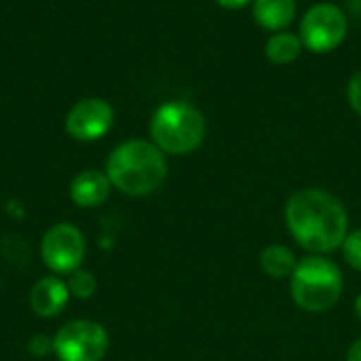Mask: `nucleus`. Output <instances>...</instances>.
Returning <instances> with one entry per match:
<instances>
[{
	"instance_id": "nucleus-1",
	"label": "nucleus",
	"mask_w": 361,
	"mask_h": 361,
	"mask_svg": "<svg viewBox=\"0 0 361 361\" xmlns=\"http://www.w3.org/2000/svg\"><path fill=\"white\" fill-rule=\"evenodd\" d=\"M286 226L300 247L322 256L343 247L349 235V214L332 192L305 188L288 199Z\"/></svg>"
},
{
	"instance_id": "nucleus-2",
	"label": "nucleus",
	"mask_w": 361,
	"mask_h": 361,
	"mask_svg": "<svg viewBox=\"0 0 361 361\" xmlns=\"http://www.w3.org/2000/svg\"><path fill=\"white\" fill-rule=\"evenodd\" d=\"M106 176L121 192L129 197H146L165 182V152L146 140L123 142L108 157Z\"/></svg>"
},
{
	"instance_id": "nucleus-3",
	"label": "nucleus",
	"mask_w": 361,
	"mask_h": 361,
	"mask_svg": "<svg viewBox=\"0 0 361 361\" xmlns=\"http://www.w3.org/2000/svg\"><path fill=\"white\" fill-rule=\"evenodd\" d=\"M343 288L345 281L341 269L324 256H309L300 260L290 277L292 300L309 313L330 311L341 300Z\"/></svg>"
},
{
	"instance_id": "nucleus-4",
	"label": "nucleus",
	"mask_w": 361,
	"mask_h": 361,
	"mask_svg": "<svg viewBox=\"0 0 361 361\" xmlns=\"http://www.w3.org/2000/svg\"><path fill=\"white\" fill-rule=\"evenodd\" d=\"M205 116L188 102H167L150 121L152 144L167 154H188L197 150L205 140Z\"/></svg>"
},
{
	"instance_id": "nucleus-5",
	"label": "nucleus",
	"mask_w": 361,
	"mask_h": 361,
	"mask_svg": "<svg viewBox=\"0 0 361 361\" xmlns=\"http://www.w3.org/2000/svg\"><path fill=\"white\" fill-rule=\"evenodd\" d=\"M300 40L313 53H330L347 38V17L341 6L319 2L311 6L300 21Z\"/></svg>"
},
{
	"instance_id": "nucleus-6",
	"label": "nucleus",
	"mask_w": 361,
	"mask_h": 361,
	"mask_svg": "<svg viewBox=\"0 0 361 361\" xmlns=\"http://www.w3.org/2000/svg\"><path fill=\"white\" fill-rule=\"evenodd\" d=\"M53 351L59 361H102L108 351V334L95 322H70L55 334Z\"/></svg>"
},
{
	"instance_id": "nucleus-7",
	"label": "nucleus",
	"mask_w": 361,
	"mask_h": 361,
	"mask_svg": "<svg viewBox=\"0 0 361 361\" xmlns=\"http://www.w3.org/2000/svg\"><path fill=\"white\" fill-rule=\"evenodd\" d=\"M42 262L59 275L74 273L85 258V237L72 224H57L49 228L40 243Z\"/></svg>"
},
{
	"instance_id": "nucleus-8",
	"label": "nucleus",
	"mask_w": 361,
	"mask_h": 361,
	"mask_svg": "<svg viewBox=\"0 0 361 361\" xmlns=\"http://www.w3.org/2000/svg\"><path fill=\"white\" fill-rule=\"evenodd\" d=\"M114 123V110L99 97L80 99L66 116V131L78 142H93L104 137Z\"/></svg>"
},
{
	"instance_id": "nucleus-9",
	"label": "nucleus",
	"mask_w": 361,
	"mask_h": 361,
	"mask_svg": "<svg viewBox=\"0 0 361 361\" xmlns=\"http://www.w3.org/2000/svg\"><path fill=\"white\" fill-rule=\"evenodd\" d=\"M70 300V290L59 277L40 279L30 292V307L40 317H55Z\"/></svg>"
},
{
	"instance_id": "nucleus-10",
	"label": "nucleus",
	"mask_w": 361,
	"mask_h": 361,
	"mask_svg": "<svg viewBox=\"0 0 361 361\" xmlns=\"http://www.w3.org/2000/svg\"><path fill=\"white\" fill-rule=\"evenodd\" d=\"M110 188H112V182L106 173L97 169H87L72 180L70 197L78 207H95L108 199Z\"/></svg>"
},
{
	"instance_id": "nucleus-11",
	"label": "nucleus",
	"mask_w": 361,
	"mask_h": 361,
	"mask_svg": "<svg viewBox=\"0 0 361 361\" xmlns=\"http://www.w3.org/2000/svg\"><path fill=\"white\" fill-rule=\"evenodd\" d=\"M296 15V0H254V19L269 32H283Z\"/></svg>"
},
{
	"instance_id": "nucleus-12",
	"label": "nucleus",
	"mask_w": 361,
	"mask_h": 361,
	"mask_svg": "<svg viewBox=\"0 0 361 361\" xmlns=\"http://www.w3.org/2000/svg\"><path fill=\"white\" fill-rule=\"evenodd\" d=\"M260 269L273 277V279H288L294 275L296 267H298V258L294 256V252L286 245H267L260 252Z\"/></svg>"
},
{
	"instance_id": "nucleus-13",
	"label": "nucleus",
	"mask_w": 361,
	"mask_h": 361,
	"mask_svg": "<svg viewBox=\"0 0 361 361\" xmlns=\"http://www.w3.org/2000/svg\"><path fill=\"white\" fill-rule=\"evenodd\" d=\"M305 44L300 40L298 34L292 32H275L267 44H264V53L269 57V61H273L275 66H288L292 61H296L302 53Z\"/></svg>"
},
{
	"instance_id": "nucleus-14",
	"label": "nucleus",
	"mask_w": 361,
	"mask_h": 361,
	"mask_svg": "<svg viewBox=\"0 0 361 361\" xmlns=\"http://www.w3.org/2000/svg\"><path fill=\"white\" fill-rule=\"evenodd\" d=\"M68 290L70 294H74L76 298H91L97 290V281L89 271L76 269L74 273H70L68 279Z\"/></svg>"
},
{
	"instance_id": "nucleus-15",
	"label": "nucleus",
	"mask_w": 361,
	"mask_h": 361,
	"mask_svg": "<svg viewBox=\"0 0 361 361\" xmlns=\"http://www.w3.org/2000/svg\"><path fill=\"white\" fill-rule=\"evenodd\" d=\"M343 254H345L347 264L361 273V228L347 235L343 243Z\"/></svg>"
},
{
	"instance_id": "nucleus-16",
	"label": "nucleus",
	"mask_w": 361,
	"mask_h": 361,
	"mask_svg": "<svg viewBox=\"0 0 361 361\" xmlns=\"http://www.w3.org/2000/svg\"><path fill=\"white\" fill-rule=\"evenodd\" d=\"M347 97H349V104L351 108L361 116V70L357 74H353V78L349 80V87H347Z\"/></svg>"
},
{
	"instance_id": "nucleus-17",
	"label": "nucleus",
	"mask_w": 361,
	"mask_h": 361,
	"mask_svg": "<svg viewBox=\"0 0 361 361\" xmlns=\"http://www.w3.org/2000/svg\"><path fill=\"white\" fill-rule=\"evenodd\" d=\"M51 349H53V341H49L47 336H34V338L30 341V351H32L34 355H38V357L47 355Z\"/></svg>"
},
{
	"instance_id": "nucleus-18",
	"label": "nucleus",
	"mask_w": 361,
	"mask_h": 361,
	"mask_svg": "<svg viewBox=\"0 0 361 361\" xmlns=\"http://www.w3.org/2000/svg\"><path fill=\"white\" fill-rule=\"evenodd\" d=\"M220 6L224 8H231V11H237V8H243L245 4H250L252 0H216Z\"/></svg>"
},
{
	"instance_id": "nucleus-19",
	"label": "nucleus",
	"mask_w": 361,
	"mask_h": 361,
	"mask_svg": "<svg viewBox=\"0 0 361 361\" xmlns=\"http://www.w3.org/2000/svg\"><path fill=\"white\" fill-rule=\"evenodd\" d=\"M347 361H361V336L355 338V343L349 347V353H347Z\"/></svg>"
},
{
	"instance_id": "nucleus-20",
	"label": "nucleus",
	"mask_w": 361,
	"mask_h": 361,
	"mask_svg": "<svg viewBox=\"0 0 361 361\" xmlns=\"http://www.w3.org/2000/svg\"><path fill=\"white\" fill-rule=\"evenodd\" d=\"M353 307H355V315H357V319L361 322V294L355 298V305H353Z\"/></svg>"
}]
</instances>
